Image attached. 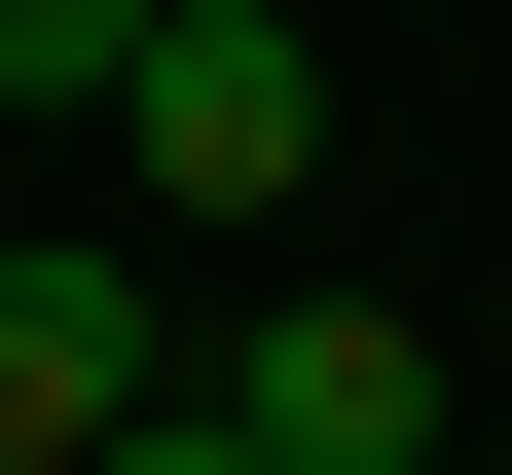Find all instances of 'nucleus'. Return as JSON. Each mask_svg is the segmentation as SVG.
Returning a JSON list of instances; mask_svg holds the SVG:
<instances>
[{"instance_id":"4","label":"nucleus","mask_w":512,"mask_h":475,"mask_svg":"<svg viewBox=\"0 0 512 475\" xmlns=\"http://www.w3.org/2000/svg\"><path fill=\"white\" fill-rule=\"evenodd\" d=\"M147 74V0H0V110H110Z\"/></svg>"},{"instance_id":"3","label":"nucleus","mask_w":512,"mask_h":475,"mask_svg":"<svg viewBox=\"0 0 512 475\" xmlns=\"http://www.w3.org/2000/svg\"><path fill=\"white\" fill-rule=\"evenodd\" d=\"M147 402H183V366H147V293H110L74 220H0V475H110Z\"/></svg>"},{"instance_id":"5","label":"nucleus","mask_w":512,"mask_h":475,"mask_svg":"<svg viewBox=\"0 0 512 475\" xmlns=\"http://www.w3.org/2000/svg\"><path fill=\"white\" fill-rule=\"evenodd\" d=\"M110 475H256V439H220V402H147V439H110Z\"/></svg>"},{"instance_id":"2","label":"nucleus","mask_w":512,"mask_h":475,"mask_svg":"<svg viewBox=\"0 0 512 475\" xmlns=\"http://www.w3.org/2000/svg\"><path fill=\"white\" fill-rule=\"evenodd\" d=\"M220 439H256V475H439V329H403V293L220 329Z\"/></svg>"},{"instance_id":"1","label":"nucleus","mask_w":512,"mask_h":475,"mask_svg":"<svg viewBox=\"0 0 512 475\" xmlns=\"http://www.w3.org/2000/svg\"><path fill=\"white\" fill-rule=\"evenodd\" d=\"M330 183V37L293 0H147V74H110V220H293Z\"/></svg>"}]
</instances>
